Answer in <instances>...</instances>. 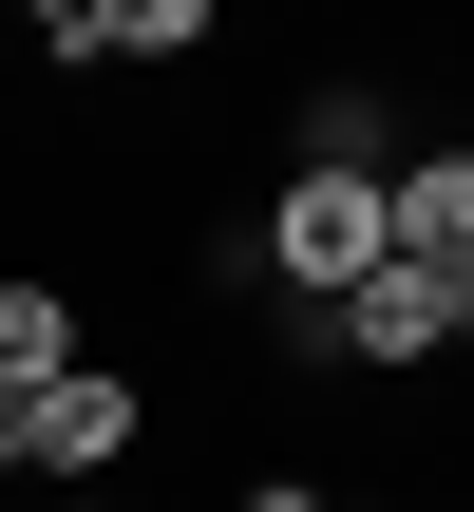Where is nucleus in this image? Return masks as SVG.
<instances>
[{
  "instance_id": "1",
  "label": "nucleus",
  "mask_w": 474,
  "mask_h": 512,
  "mask_svg": "<svg viewBox=\"0 0 474 512\" xmlns=\"http://www.w3.org/2000/svg\"><path fill=\"white\" fill-rule=\"evenodd\" d=\"M399 266V171H285L266 190V285L285 304H342Z\"/></svg>"
},
{
  "instance_id": "2",
  "label": "nucleus",
  "mask_w": 474,
  "mask_h": 512,
  "mask_svg": "<svg viewBox=\"0 0 474 512\" xmlns=\"http://www.w3.org/2000/svg\"><path fill=\"white\" fill-rule=\"evenodd\" d=\"M133 418H152V399H133L114 361H76V380H38V399H0V475H57V494H76V475L133 456Z\"/></svg>"
},
{
  "instance_id": "3",
  "label": "nucleus",
  "mask_w": 474,
  "mask_h": 512,
  "mask_svg": "<svg viewBox=\"0 0 474 512\" xmlns=\"http://www.w3.org/2000/svg\"><path fill=\"white\" fill-rule=\"evenodd\" d=\"M474 342V266H380V285H342V361H456Z\"/></svg>"
},
{
  "instance_id": "4",
  "label": "nucleus",
  "mask_w": 474,
  "mask_h": 512,
  "mask_svg": "<svg viewBox=\"0 0 474 512\" xmlns=\"http://www.w3.org/2000/svg\"><path fill=\"white\" fill-rule=\"evenodd\" d=\"M399 247L418 266H474V152H399Z\"/></svg>"
},
{
  "instance_id": "5",
  "label": "nucleus",
  "mask_w": 474,
  "mask_h": 512,
  "mask_svg": "<svg viewBox=\"0 0 474 512\" xmlns=\"http://www.w3.org/2000/svg\"><path fill=\"white\" fill-rule=\"evenodd\" d=\"M38 380H76V304L57 285H0V399H38Z\"/></svg>"
},
{
  "instance_id": "6",
  "label": "nucleus",
  "mask_w": 474,
  "mask_h": 512,
  "mask_svg": "<svg viewBox=\"0 0 474 512\" xmlns=\"http://www.w3.org/2000/svg\"><path fill=\"white\" fill-rule=\"evenodd\" d=\"M304 171H399V152H380V95H323V114H304Z\"/></svg>"
},
{
  "instance_id": "7",
  "label": "nucleus",
  "mask_w": 474,
  "mask_h": 512,
  "mask_svg": "<svg viewBox=\"0 0 474 512\" xmlns=\"http://www.w3.org/2000/svg\"><path fill=\"white\" fill-rule=\"evenodd\" d=\"M209 19H228V0H114V57H190Z\"/></svg>"
},
{
  "instance_id": "8",
  "label": "nucleus",
  "mask_w": 474,
  "mask_h": 512,
  "mask_svg": "<svg viewBox=\"0 0 474 512\" xmlns=\"http://www.w3.org/2000/svg\"><path fill=\"white\" fill-rule=\"evenodd\" d=\"M38 19V57H114V0H19Z\"/></svg>"
},
{
  "instance_id": "9",
  "label": "nucleus",
  "mask_w": 474,
  "mask_h": 512,
  "mask_svg": "<svg viewBox=\"0 0 474 512\" xmlns=\"http://www.w3.org/2000/svg\"><path fill=\"white\" fill-rule=\"evenodd\" d=\"M247 512H342V494H304V475H247Z\"/></svg>"
}]
</instances>
